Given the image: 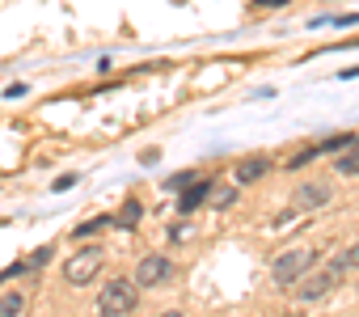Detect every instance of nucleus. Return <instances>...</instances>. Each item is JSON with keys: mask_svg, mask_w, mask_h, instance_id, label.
<instances>
[{"mask_svg": "<svg viewBox=\"0 0 359 317\" xmlns=\"http://www.w3.org/2000/svg\"><path fill=\"white\" fill-rule=\"evenodd\" d=\"M165 279H173V262H169L165 254L140 258V267H135V288H161Z\"/></svg>", "mask_w": 359, "mask_h": 317, "instance_id": "39448f33", "label": "nucleus"}, {"mask_svg": "<svg viewBox=\"0 0 359 317\" xmlns=\"http://www.w3.org/2000/svg\"><path fill=\"white\" fill-rule=\"evenodd\" d=\"M325 199H330V187H321V182H309V187H300V195H296L300 208H321Z\"/></svg>", "mask_w": 359, "mask_h": 317, "instance_id": "6e6552de", "label": "nucleus"}, {"mask_svg": "<svg viewBox=\"0 0 359 317\" xmlns=\"http://www.w3.org/2000/svg\"><path fill=\"white\" fill-rule=\"evenodd\" d=\"M106 224H114V220H85V224L76 229V237H89V233H97V229H106Z\"/></svg>", "mask_w": 359, "mask_h": 317, "instance_id": "f8f14e48", "label": "nucleus"}, {"mask_svg": "<svg viewBox=\"0 0 359 317\" xmlns=\"http://www.w3.org/2000/svg\"><path fill=\"white\" fill-rule=\"evenodd\" d=\"M346 267H359V245H351V250H346Z\"/></svg>", "mask_w": 359, "mask_h": 317, "instance_id": "dca6fc26", "label": "nucleus"}, {"mask_svg": "<svg viewBox=\"0 0 359 317\" xmlns=\"http://www.w3.org/2000/svg\"><path fill=\"white\" fill-rule=\"evenodd\" d=\"M338 174H359V152H346V156H338Z\"/></svg>", "mask_w": 359, "mask_h": 317, "instance_id": "9b49d317", "label": "nucleus"}, {"mask_svg": "<svg viewBox=\"0 0 359 317\" xmlns=\"http://www.w3.org/2000/svg\"><path fill=\"white\" fill-rule=\"evenodd\" d=\"M97 271H102V250L97 245H89V250H81V254H72L64 262V279L72 288H85L89 279H97Z\"/></svg>", "mask_w": 359, "mask_h": 317, "instance_id": "7ed1b4c3", "label": "nucleus"}, {"mask_svg": "<svg viewBox=\"0 0 359 317\" xmlns=\"http://www.w3.org/2000/svg\"><path fill=\"white\" fill-rule=\"evenodd\" d=\"M275 5H287V0H254V9H275Z\"/></svg>", "mask_w": 359, "mask_h": 317, "instance_id": "2eb2a0df", "label": "nucleus"}, {"mask_svg": "<svg viewBox=\"0 0 359 317\" xmlns=\"http://www.w3.org/2000/svg\"><path fill=\"white\" fill-rule=\"evenodd\" d=\"M76 187V178L72 174H64V178H55V191H72Z\"/></svg>", "mask_w": 359, "mask_h": 317, "instance_id": "4468645a", "label": "nucleus"}, {"mask_svg": "<svg viewBox=\"0 0 359 317\" xmlns=\"http://www.w3.org/2000/svg\"><path fill=\"white\" fill-rule=\"evenodd\" d=\"M342 271H346V258H334V262H330L325 271H317V275L304 271V275H300V279H304V283H300V300H321V296L342 279Z\"/></svg>", "mask_w": 359, "mask_h": 317, "instance_id": "20e7f679", "label": "nucleus"}, {"mask_svg": "<svg viewBox=\"0 0 359 317\" xmlns=\"http://www.w3.org/2000/svg\"><path fill=\"white\" fill-rule=\"evenodd\" d=\"M266 170H271L266 156H245L237 166V182H258V178H266Z\"/></svg>", "mask_w": 359, "mask_h": 317, "instance_id": "423d86ee", "label": "nucleus"}, {"mask_svg": "<svg viewBox=\"0 0 359 317\" xmlns=\"http://www.w3.org/2000/svg\"><path fill=\"white\" fill-rule=\"evenodd\" d=\"M208 195H212L216 208H229V203H233V191H224V187H220V191H208Z\"/></svg>", "mask_w": 359, "mask_h": 317, "instance_id": "ddd939ff", "label": "nucleus"}, {"mask_svg": "<svg viewBox=\"0 0 359 317\" xmlns=\"http://www.w3.org/2000/svg\"><path fill=\"white\" fill-rule=\"evenodd\" d=\"M26 309V300L13 292V296H0V317H13V313H22Z\"/></svg>", "mask_w": 359, "mask_h": 317, "instance_id": "1a4fd4ad", "label": "nucleus"}, {"mask_svg": "<svg viewBox=\"0 0 359 317\" xmlns=\"http://www.w3.org/2000/svg\"><path fill=\"white\" fill-rule=\"evenodd\" d=\"M97 309L106 317H123V313H135V283L131 279H110L97 296Z\"/></svg>", "mask_w": 359, "mask_h": 317, "instance_id": "f257e3e1", "label": "nucleus"}, {"mask_svg": "<svg viewBox=\"0 0 359 317\" xmlns=\"http://www.w3.org/2000/svg\"><path fill=\"white\" fill-rule=\"evenodd\" d=\"M140 212H144V208H140V203L131 199V203H127V208H123V212L114 216V224H135V220H140Z\"/></svg>", "mask_w": 359, "mask_h": 317, "instance_id": "9d476101", "label": "nucleus"}, {"mask_svg": "<svg viewBox=\"0 0 359 317\" xmlns=\"http://www.w3.org/2000/svg\"><path fill=\"white\" fill-rule=\"evenodd\" d=\"M203 199H208V182H187V187H182V199H177V208H182V212H195Z\"/></svg>", "mask_w": 359, "mask_h": 317, "instance_id": "0eeeda50", "label": "nucleus"}, {"mask_svg": "<svg viewBox=\"0 0 359 317\" xmlns=\"http://www.w3.org/2000/svg\"><path fill=\"white\" fill-rule=\"evenodd\" d=\"M313 262H317V254H313V250H287V254H279V258H275L271 279H275L279 288H292V283L313 267Z\"/></svg>", "mask_w": 359, "mask_h": 317, "instance_id": "f03ea898", "label": "nucleus"}]
</instances>
